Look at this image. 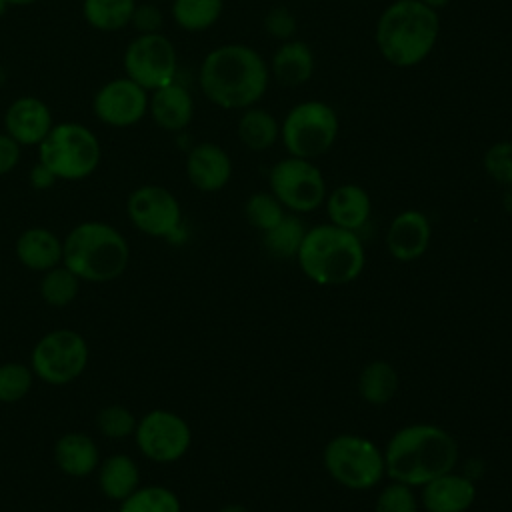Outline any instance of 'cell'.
<instances>
[{
    "mask_svg": "<svg viewBox=\"0 0 512 512\" xmlns=\"http://www.w3.org/2000/svg\"><path fill=\"white\" fill-rule=\"evenodd\" d=\"M432 226L424 212L404 210L388 226L386 248L400 262H412L420 258L430 244Z\"/></svg>",
    "mask_w": 512,
    "mask_h": 512,
    "instance_id": "2e32d148",
    "label": "cell"
},
{
    "mask_svg": "<svg viewBox=\"0 0 512 512\" xmlns=\"http://www.w3.org/2000/svg\"><path fill=\"white\" fill-rule=\"evenodd\" d=\"M34 372L20 362L0 364V402L12 404L22 400L32 388Z\"/></svg>",
    "mask_w": 512,
    "mask_h": 512,
    "instance_id": "d6a6232c",
    "label": "cell"
},
{
    "mask_svg": "<svg viewBox=\"0 0 512 512\" xmlns=\"http://www.w3.org/2000/svg\"><path fill=\"white\" fill-rule=\"evenodd\" d=\"M440 18L420 0H396L378 18L376 46L398 68L420 64L436 46Z\"/></svg>",
    "mask_w": 512,
    "mask_h": 512,
    "instance_id": "3957f363",
    "label": "cell"
},
{
    "mask_svg": "<svg viewBox=\"0 0 512 512\" xmlns=\"http://www.w3.org/2000/svg\"><path fill=\"white\" fill-rule=\"evenodd\" d=\"M296 260L314 284L342 286L362 274L366 252L356 232L330 222L306 230Z\"/></svg>",
    "mask_w": 512,
    "mask_h": 512,
    "instance_id": "277c9868",
    "label": "cell"
},
{
    "mask_svg": "<svg viewBox=\"0 0 512 512\" xmlns=\"http://www.w3.org/2000/svg\"><path fill=\"white\" fill-rule=\"evenodd\" d=\"M220 512H248V508H244L242 504H228Z\"/></svg>",
    "mask_w": 512,
    "mask_h": 512,
    "instance_id": "b9f144b4",
    "label": "cell"
},
{
    "mask_svg": "<svg viewBox=\"0 0 512 512\" xmlns=\"http://www.w3.org/2000/svg\"><path fill=\"white\" fill-rule=\"evenodd\" d=\"M422 4H426L428 8H432V10H438V8H444L450 0H420Z\"/></svg>",
    "mask_w": 512,
    "mask_h": 512,
    "instance_id": "60d3db41",
    "label": "cell"
},
{
    "mask_svg": "<svg viewBox=\"0 0 512 512\" xmlns=\"http://www.w3.org/2000/svg\"><path fill=\"white\" fill-rule=\"evenodd\" d=\"M204 96L226 110H244L268 88L264 58L246 44H224L206 54L200 66Z\"/></svg>",
    "mask_w": 512,
    "mask_h": 512,
    "instance_id": "7a4b0ae2",
    "label": "cell"
},
{
    "mask_svg": "<svg viewBox=\"0 0 512 512\" xmlns=\"http://www.w3.org/2000/svg\"><path fill=\"white\" fill-rule=\"evenodd\" d=\"M324 202L330 222L352 232H358L372 212L370 196L358 184H342L334 188Z\"/></svg>",
    "mask_w": 512,
    "mask_h": 512,
    "instance_id": "ffe728a7",
    "label": "cell"
},
{
    "mask_svg": "<svg viewBox=\"0 0 512 512\" xmlns=\"http://www.w3.org/2000/svg\"><path fill=\"white\" fill-rule=\"evenodd\" d=\"M264 234V248L276 256V258H294L300 250V244L304 240L306 228L304 222L294 216L286 214L274 228L262 232Z\"/></svg>",
    "mask_w": 512,
    "mask_h": 512,
    "instance_id": "83f0119b",
    "label": "cell"
},
{
    "mask_svg": "<svg viewBox=\"0 0 512 512\" xmlns=\"http://www.w3.org/2000/svg\"><path fill=\"white\" fill-rule=\"evenodd\" d=\"M136 0H82L84 20L100 32H116L130 24Z\"/></svg>",
    "mask_w": 512,
    "mask_h": 512,
    "instance_id": "4316f807",
    "label": "cell"
},
{
    "mask_svg": "<svg viewBox=\"0 0 512 512\" xmlns=\"http://www.w3.org/2000/svg\"><path fill=\"white\" fill-rule=\"evenodd\" d=\"M88 364L84 336L70 328H56L44 334L32 348L30 368L34 376L52 386L70 384L82 376Z\"/></svg>",
    "mask_w": 512,
    "mask_h": 512,
    "instance_id": "9c48e42d",
    "label": "cell"
},
{
    "mask_svg": "<svg viewBox=\"0 0 512 512\" xmlns=\"http://www.w3.org/2000/svg\"><path fill=\"white\" fill-rule=\"evenodd\" d=\"M98 484L106 498L122 502L140 486L136 462L126 454H114L100 464Z\"/></svg>",
    "mask_w": 512,
    "mask_h": 512,
    "instance_id": "cb8c5ba5",
    "label": "cell"
},
{
    "mask_svg": "<svg viewBox=\"0 0 512 512\" xmlns=\"http://www.w3.org/2000/svg\"><path fill=\"white\" fill-rule=\"evenodd\" d=\"M126 212L140 232L154 238H168L176 234L182 224V210L176 196L158 184L136 188L128 196Z\"/></svg>",
    "mask_w": 512,
    "mask_h": 512,
    "instance_id": "4fadbf2b",
    "label": "cell"
},
{
    "mask_svg": "<svg viewBox=\"0 0 512 512\" xmlns=\"http://www.w3.org/2000/svg\"><path fill=\"white\" fill-rule=\"evenodd\" d=\"M58 178L42 164V162H36L34 168L30 170V184L38 190H44V188H50Z\"/></svg>",
    "mask_w": 512,
    "mask_h": 512,
    "instance_id": "ab89813d",
    "label": "cell"
},
{
    "mask_svg": "<svg viewBox=\"0 0 512 512\" xmlns=\"http://www.w3.org/2000/svg\"><path fill=\"white\" fill-rule=\"evenodd\" d=\"M264 26H266V30H268L270 36H274V38L286 42V40L292 38L294 30H296V18H294V14H292L288 8L276 6V8H272V10L266 14Z\"/></svg>",
    "mask_w": 512,
    "mask_h": 512,
    "instance_id": "8d00e7d4",
    "label": "cell"
},
{
    "mask_svg": "<svg viewBox=\"0 0 512 512\" xmlns=\"http://www.w3.org/2000/svg\"><path fill=\"white\" fill-rule=\"evenodd\" d=\"M130 24L140 32V34H154L160 32L162 26V12L154 4H142L134 8Z\"/></svg>",
    "mask_w": 512,
    "mask_h": 512,
    "instance_id": "74e56055",
    "label": "cell"
},
{
    "mask_svg": "<svg viewBox=\"0 0 512 512\" xmlns=\"http://www.w3.org/2000/svg\"><path fill=\"white\" fill-rule=\"evenodd\" d=\"M124 70L130 80L152 92L176 80L178 56L174 44L160 32L138 34L124 52Z\"/></svg>",
    "mask_w": 512,
    "mask_h": 512,
    "instance_id": "8fae6325",
    "label": "cell"
},
{
    "mask_svg": "<svg viewBox=\"0 0 512 512\" xmlns=\"http://www.w3.org/2000/svg\"><path fill=\"white\" fill-rule=\"evenodd\" d=\"M280 136V126L276 118L262 108H244V114L238 120V138L250 150L262 152L276 144Z\"/></svg>",
    "mask_w": 512,
    "mask_h": 512,
    "instance_id": "484cf974",
    "label": "cell"
},
{
    "mask_svg": "<svg viewBox=\"0 0 512 512\" xmlns=\"http://www.w3.org/2000/svg\"><path fill=\"white\" fill-rule=\"evenodd\" d=\"M280 136L290 156L318 158L332 148L338 136V116L324 102H300L286 114Z\"/></svg>",
    "mask_w": 512,
    "mask_h": 512,
    "instance_id": "ba28073f",
    "label": "cell"
},
{
    "mask_svg": "<svg viewBox=\"0 0 512 512\" xmlns=\"http://www.w3.org/2000/svg\"><path fill=\"white\" fill-rule=\"evenodd\" d=\"M136 446L152 462L168 464L180 460L192 442L188 422L170 410H150L136 422Z\"/></svg>",
    "mask_w": 512,
    "mask_h": 512,
    "instance_id": "7c38bea8",
    "label": "cell"
},
{
    "mask_svg": "<svg viewBox=\"0 0 512 512\" xmlns=\"http://www.w3.org/2000/svg\"><path fill=\"white\" fill-rule=\"evenodd\" d=\"M222 6V0H174L172 18L180 28L200 32L210 28L220 18Z\"/></svg>",
    "mask_w": 512,
    "mask_h": 512,
    "instance_id": "f1b7e54d",
    "label": "cell"
},
{
    "mask_svg": "<svg viewBox=\"0 0 512 512\" xmlns=\"http://www.w3.org/2000/svg\"><path fill=\"white\" fill-rule=\"evenodd\" d=\"M80 292V278L68 266H54L44 272L40 280V296L46 304L62 308L76 300Z\"/></svg>",
    "mask_w": 512,
    "mask_h": 512,
    "instance_id": "f546056e",
    "label": "cell"
},
{
    "mask_svg": "<svg viewBox=\"0 0 512 512\" xmlns=\"http://www.w3.org/2000/svg\"><path fill=\"white\" fill-rule=\"evenodd\" d=\"M398 390V372L386 360L368 362L358 376V394L372 406H384Z\"/></svg>",
    "mask_w": 512,
    "mask_h": 512,
    "instance_id": "d4e9b609",
    "label": "cell"
},
{
    "mask_svg": "<svg viewBox=\"0 0 512 512\" xmlns=\"http://www.w3.org/2000/svg\"><path fill=\"white\" fill-rule=\"evenodd\" d=\"M52 126L54 122L48 104L36 96L16 98L4 114L6 134L20 146H38Z\"/></svg>",
    "mask_w": 512,
    "mask_h": 512,
    "instance_id": "9a60e30c",
    "label": "cell"
},
{
    "mask_svg": "<svg viewBox=\"0 0 512 512\" xmlns=\"http://www.w3.org/2000/svg\"><path fill=\"white\" fill-rule=\"evenodd\" d=\"M148 112L152 120L166 132L184 130L194 116V100L190 92L176 80L152 90L148 98Z\"/></svg>",
    "mask_w": 512,
    "mask_h": 512,
    "instance_id": "d6986e66",
    "label": "cell"
},
{
    "mask_svg": "<svg viewBox=\"0 0 512 512\" xmlns=\"http://www.w3.org/2000/svg\"><path fill=\"white\" fill-rule=\"evenodd\" d=\"M456 438L436 424H408L392 434L384 448L386 476L406 486L426 482L452 472L458 464Z\"/></svg>",
    "mask_w": 512,
    "mask_h": 512,
    "instance_id": "6da1fadb",
    "label": "cell"
},
{
    "mask_svg": "<svg viewBox=\"0 0 512 512\" xmlns=\"http://www.w3.org/2000/svg\"><path fill=\"white\" fill-rule=\"evenodd\" d=\"M246 218L248 222L258 228L260 232H266L270 228H274L284 216V206L280 204V200L272 194V192H256L248 198L246 206H244Z\"/></svg>",
    "mask_w": 512,
    "mask_h": 512,
    "instance_id": "1f68e13d",
    "label": "cell"
},
{
    "mask_svg": "<svg viewBox=\"0 0 512 512\" xmlns=\"http://www.w3.org/2000/svg\"><path fill=\"white\" fill-rule=\"evenodd\" d=\"M118 512H182L178 496L166 486H138Z\"/></svg>",
    "mask_w": 512,
    "mask_h": 512,
    "instance_id": "4dcf8cb0",
    "label": "cell"
},
{
    "mask_svg": "<svg viewBox=\"0 0 512 512\" xmlns=\"http://www.w3.org/2000/svg\"><path fill=\"white\" fill-rule=\"evenodd\" d=\"M36 0H6L8 6H28V4H34Z\"/></svg>",
    "mask_w": 512,
    "mask_h": 512,
    "instance_id": "7bdbcfd3",
    "label": "cell"
},
{
    "mask_svg": "<svg viewBox=\"0 0 512 512\" xmlns=\"http://www.w3.org/2000/svg\"><path fill=\"white\" fill-rule=\"evenodd\" d=\"M20 144L8 136L6 132L0 134V176L12 172L20 162Z\"/></svg>",
    "mask_w": 512,
    "mask_h": 512,
    "instance_id": "f35d334b",
    "label": "cell"
},
{
    "mask_svg": "<svg viewBox=\"0 0 512 512\" xmlns=\"http://www.w3.org/2000/svg\"><path fill=\"white\" fill-rule=\"evenodd\" d=\"M374 512H418V500L412 486L392 480L380 490Z\"/></svg>",
    "mask_w": 512,
    "mask_h": 512,
    "instance_id": "d590c367",
    "label": "cell"
},
{
    "mask_svg": "<svg viewBox=\"0 0 512 512\" xmlns=\"http://www.w3.org/2000/svg\"><path fill=\"white\" fill-rule=\"evenodd\" d=\"M100 142L96 134L78 122L54 124L38 144L42 162L58 180H82L100 164Z\"/></svg>",
    "mask_w": 512,
    "mask_h": 512,
    "instance_id": "8992f818",
    "label": "cell"
},
{
    "mask_svg": "<svg viewBox=\"0 0 512 512\" xmlns=\"http://www.w3.org/2000/svg\"><path fill=\"white\" fill-rule=\"evenodd\" d=\"M274 76L286 86H300L312 78L314 54L302 40H286L272 58Z\"/></svg>",
    "mask_w": 512,
    "mask_h": 512,
    "instance_id": "603a6c76",
    "label": "cell"
},
{
    "mask_svg": "<svg viewBox=\"0 0 512 512\" xmlns=\"http://www.w3.org/2000/svg\"><path fill=\"white\" fill-rule=\"evenodd\" d=\"M16 256L26 268L46 272L62 264V240L48 228H28L16 240Z\"/></svg>",
    "mask_w": 512,
    "mask_h": 512,
    "instance_id": "7402d4cb",
    "label": "cell"
},
{
    "mask_svg": "<svg viewBox=\"0 0 512 512\" xmlns=\"http://www.w3.org/2000/svg\"><path fill=\"white\" fill-rule=\"evenodd\" d=\"M54 460L66 476L84 478L96 470L100 462V452L96 442L88 434L68 432L56 440Z\"/></svg>",
    "mask_w": 512,
    "mask_h": 512,
    "instance_id": "44dd1931",
    "label": "cell"
},
{
    "mask_svg": "<svg viewBox=\"0 0 512 512\" xmlns=\"http://www.w3.org/2000/svg\"><path fill=\"white\" fill-rule=\"evenodd\" d=\"M270 192L296 214L312 212L326 200V182L312 160L288 156L270 170Z\"/></svg>",
    "mask_w": 512,
    "mask_h": 512,
    "instance_id": "30bf717a",
    "label": "cell"
},
{
    "mask_svg": "<svg viewBox=\"0 0 512 512\" xmlns=\"http://www.w3.org/2000/svg\"><path fill=\"white\" fill-rule=\"evenodd\" d=\"M422 488V504L428 512H466L476 500V484L464 476L446 472Z\"/></svg>",
    "mask_w": 512,
    "mask_h": 512,
    "instance_id": "ac0fdd59",
    "label": "cell"
},
{
    "mask_svg": "<svg viewBox=\"0 0 512 512\" xmlns=\"http://www.w3.org/2000/svg\"><path fill=\"white\" fill-rule=\"evenodd\" d=\"M148 90L128 76L108 80L102 84L92 100L94 116L116 128H126L144 118L148 112Z\"/></svg>",
    "mask_w": 512,
    "mask_h": 512,
    "instance_id": "5bb4252c",
    "label": "cell"
},
{
    "mask_svg": "<svg viewBox=\"0 0 512 512\" xmlns=\"http://www.w3.org/2000/svg\"><path fill=\"white\" fill-rule=\"evenodd\" d=\"M8 8H10V6L6 4V0H0V18L6 14V10H8Z\"/></svg>",
    "mask_w": 512,
    "mask_h": 512,
    "instance_id": "ee69618b",
    "label": "cell"
},
{
    "mask_svg": "<svg viewBox=\"0 0 512 512\" xmlns=\"http://www.w3.org/2000/svg\"><path fill=\"white\" fill-rule=\"evenodd\" d=\"M128 260L126 238L106 222H82L62 242V264L86 282L116 280L124 274Z\"/></svg>",
    "mask_w": 512,
    "mask_h": 512,
    "instance_id": "5b68a950",
    "label": "cell"
},
{
    "mask_svg": "<svg viewBox=\"0 0 512 512\" xmlns=\"http://www.w3.org/2000/svg\"><path fill=\"white\" fill-rule=\"evenodd\" d=\"M326 472L344 488L370 490L384 476V452L366 436L338 434L324 446Z\"/></svg>",
    "mask_w": 512,
    "mask_h": 512,
    "instance_id": "52a82bcc",
    "label": "cell"
},
{
    "mask_svg": "<svg viewBox=\"0 0 512 512\" xmlns=\"http://www.w3.org/2000/svg\"><path fill=\"white\" fill-rule=\"evenodd\" d=\"M482 162H484L486 174L494 182L512 188V142L510 140L492 144L486 150Z\"/></svg>",
    "mask_w": 512,
    "mask_h": 512,
    "instance_id": "e575fe53",
    "label": "cell"
},
{
    "mask_svg": "<svg viewBox=\"0 0 512 512\" xmlns=\"http://www.w3.org/2000/svg\"><path fill=\"white\" fill-rule=\"evenodd\" d=\"M136 422L138 420L134 418V414L122 404H108L96 416L98 430L102 432V436L112 440H122L134 434Z\"/></svg>",
    "mask_w": 512,
    "mask_h": 512,
    "instance_id": "836d02e7",
    "label": "cell"
},
{
    "mask_svg": "<svg viewBox=\"0 0 512 512\" xmlns=\"http://www.w3.org/2000/svg\"><path fill=\"white\" fill-rule=\"evenodd\" d=\"M186 176L194 188L218 192L232 176V160L218 144L200 142L186 156Z\"/></svg>",
    "mask_w": 512,
    "mask_h": 512,
    "instance_id": "e0dca14e",
    "label": "cell"
}]
</instances>
